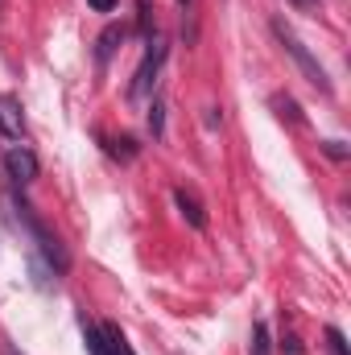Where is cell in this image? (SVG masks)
<instances>
[{
	"label": "cell",
	"instance_id": "6da1fadb",
	"mask_svg": "<svg viewBox=\"0 0 351 355\" xmlns=\"http://www.w3.org/2000/svg\"><path fill=\"white\" fill-rule=\"evenodd\" d=\"M273 33H277V42L285 46V54H289V58H293V62L302 67L306 83H314V87L323 91V95H331V79H327L323 62H318V58H314V54L306 50V42H302V37H298V33H293V29H289L285 21H273Z\"/></svg>",
	"mask_w": 351,
	"mask_h": 355
},
{
	"label": "cell",
	"instance_id": "7a4b0ae2",
	"mask_svg": "<svg viewBox=\"0 0 351 355\" xmlns=\"http://www.w3.org/2000/svg\"><path fill=\"white\" fill-rule=\"evenodd\" d=\"M162 62H166V46L153 37V42H149V50H145V58H141V67H137V75H132L128 99H149V91H153V83H157Z\"/></svg>",
	"mask_w": 351,
	"mask_h": 355
},
{
	"label": "cell",
	"instance_id": "3957f363",
	"mask_svg": "<svg viewBox=\"0 0 351 355\" xmlns=\"http://www.w3.org/2000/svg\"><path fill=\"white\" fill-rule=\"evenodd\" d=\"M4 170H8L12 182H21V186H25V182H33V178H37V157H33L29 149H8V153H4Z\"/></svg>",
	"mask_w": 351,
	"mask_h": 355
},
{
	"label": "cell",
	"instance_id": "277c9868",
	"mask_svg": "<svg viewBox=\"0 0 351 355\" xmlns=\"http://www.w3.org/2000/svg\"><path fill=\"white\" fill-rule=\"evenodd\" d=\"M21 128H25V120H21V103H17V95H0V132L17 141Z\"/></svg>",
	"mask_w": 351,
	"mask_h": 355
},
{
	"label": "cell",
	"instance_id": "5b68a950",
	"mask_svg": "<svg viewBox=\"0 0 351 355\" xmlns=\"http://www.w3.org/2000/svg\"><path fill=\"white\" fill-rule=\"evenodd\" d=\"M120 42H124V25H108V29L99 33V42H95V58H99V67H108V58L116 54Z\"/></svg>",
	"mask_w": 351,
	"mask_h": 355
},
{
	"label": "cell",
	"instance_id": "8992f818",
	"mask_svg": "<svg viewBox=\"0 0 351 355\" xmlns=\"http://www.w3.org/2000/svg\"><path fill=\"white\" fill-rule=\"evenodd\" d=\"M174 202H178V211L190 219V227H207V215H203V207H198V198H194L190 190H182V186H178V190H174Z\"/></svg>",
	"mask_w": 351,
	"mask_h": 355
},
{
	"label": "cell",
	"instance_id": "52a82bcc",
	"mask_svg": "<svg viewBox=\"0 0 351 355\" xmlns=\"http://www.w3.org/2000/svg\"><path fill=\"white\" fill-rule=\"evenodd\" d=\"M83 339H87V352L91 355H116V352H112V343L103 339V331H95V327H87V322H83Z\"/></svg>",
	"mask_w": 351,
	"mask_h": 355
},
{
	"label": "cell",
	"instance_id": "ba28073f",
	"mask_svg": "<svg viewBox=\"0 0 351 355\" xmlns=\"http://www.w3.org/2000/svg\"><path fill=\"white\" fill-rule=\"evenodd\" d=\"M99 331H103V339L112 343V352H116V355H137L132 347H128V339H124V331H120V327H112V322H108V327H99Z\"/></svg>",
	"mask_w": 351,
	"mask_h": 355
},
{
	"label": "cell",
	"instance_id": "9c48e42d",
	"mask_svg": "<svg viewBox=\"0 0 351 355\" xmlns=\"http://www.w3.org/2000/svg\"><path fill=\"white\" fill-rule=\"evenodd\" d=\"M273 107H277V116H281V120H289V124H302V116H298V103H293L289 95H273Z\"/></svg>",
	"mask_w": 351,
	"mask_h": 355
},
{
	"label": "cell",
	"instance_id": "30bf717a",
	"mask_svg": "<svg viewBox=\"0 0 351 355\" xmlns=\"http://www.w3.org/2000/svg\"><path fill=\"white\" fill-rule=\"evenodd\" d=\"M149 128H153V137H162L166 132V103L153 95V103H149Z\"/></svg>",
	"mask_w": 351,
	"mask_h": 355
},
{
	"label": "cell",
	"instance_id": "8fae6325",
	"mask_svg": "<svg viewBox=\"0 0 351 355\" xmlns=\"http://www.w3.org/2000/svg\"><path fill=\"white\" fill-rule=\"evenodd\" d=\"M248 352L252 355H268V327H264V322L252 327V343H248Z\"/></svg>",
	"mask_w": 351,
	"mask_h": 355
},
{
	"label": "cell",
	"instance_id": "7c38bea8",
	"mask_svg": "<svg viewBox=\"0 0 351 355\" xmlns=\"http://www.w3.org/2000/svg\"><path fill=\"white\" fill-rule=\"evenodd\" d=\"M327 343H331L335 355H348V343H343V331L339 327H327Z\"/></svg>",
	"mask_w": 351,
	"mask_h": 355
},
{
	"label": "cell",
	"instance_id": "4fadbf2b",
	"mask_svg": "<svg viewBox=\"0 0 351 355\" xmlns=\"http://www.w3.org/2000/svg\"><path fill=\"white\" fill-rule=\"evenodd\" d=\"M323 149H327L331 157H339V162L348 157V149H343V141H323Z\"/></svg>",
	"mask_w": 351,
	"mask_h": 355
},
{
	"label": "cell",
	"instance_id": "5bb4252c",
	"mask_svg": "<svg viewBox=\"0 0 351 355\" xmlns=\"http://www.w3.org/2000/svg\"><path fill=\"white\" fill-rule=\"evenodd\" d=\"M91 8H99V12H112L116 8V0H87Z\"/></svg>",
	"mask_w": 351,
	"mask_h": 355
},
{
	"label": "cell",
	"instance_id": "9a60e30c",
	"mask_svg": "<svg viewBox=\"0 0 351 355\" xmlns=\"http://www.w3.org/2000/svg\"><path fill=\"white\" fill-rule=\"evenodd\" d=\"M285 352H289V355H302V343H298L293 335H285Z\"/></svg>",
	"mask_w": 351,
	"mask_h": 355
},
{
	"label": "cell",
	"instance_id": "2e32d148",
	"mask_svg": "<svg viewBox=\"0 0 351 355\" xmlns=\"http://www.w3.org/2000/svg\"><path fill=\"white\" fill-rule=\"evenodd\" d=\"M293 4H302V8H310V4H314V0H293Z\"/></svg>",
	"mask_w": 351,
	"mask_h": 355
},
{
	"label": "cell",
	"instance_id": "e0dca14e",
	"mask_svg": "<svg viewBox=\"0 0 351 355\" xmlns=\"http://www.w3.org/2000/svg\"><path fill=\"white\" fill-rule=\"evenodd\" d=\"M178 4H190V0H178Z\"/></svg>",
	"mask_w": 351,
	"mask_h": 355
}]
</instances>
